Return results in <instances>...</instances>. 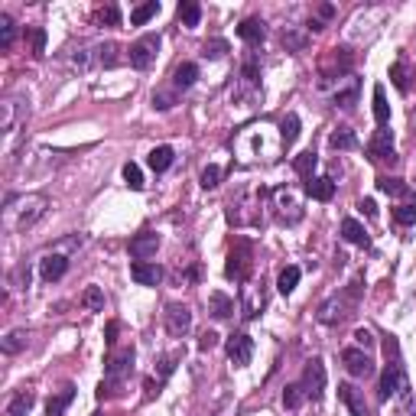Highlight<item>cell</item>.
<instances>
[{
	"label": "cell",
	"instance_id": "obj_1",
	"mask_svg": "<svg viewBox=\"0 0 416 416\" xmlns=\"http://www.w3.org/2000/svg\"><path fill=\"white\" fill-rule=\"evenodd\" d=\"M46 205L49 198L46 195H23V198H13L7 195V205H3V228L7 231H26L30 225L46 215Z\"/></svg>",
	"mask_w": 416,
	"mask_h": 416
},
{
	"label": "cell",
	"instance_id": "obj_2",
	"mask_svg": "<svg viewBox=\"0 0 416 416\" xmlns=\"http://www.w3.org/2000/svg\"><path fill=\"white\" fill-rule=\"evenodd\" d=\"M270 198H273V211H277V218L283 221V225H296L299 218H303V198H299V192L293 186H280L270 192Z\"/></svg>",
	"mask_w": 416,
	"mask_h": 416
},
{
	"label": "cell",
	"instance_id": "obj_3",
	"mask_svg": "<svg viewBox=\"0 0 416 416\" xmlns=\"http://www.w3.org/2000/svg\"><path fill=\"white\" fill-rule=\"evenodd\" d=\"M250 267H254V250H250L248 241H238L228 254V267H225V277L238 280V283H248Z\"/></svg>",
	"mask_w": 416,
	"mask_h": 416
},
{
	"label": "cell",
	"instance_id": "obj_4",
	"mask_svg": "<svg viewBox=\"0 0 416 416\" xmlns=\"http://www.w3.org/2000/svg\"><path fill=\"white\" fill-rule=\"evenodd\" d=\"M319 88L332 91V104H335V108H355V101H358L355 75H345V79H335V81H319Z\"/></svg>",
	"mask_w": 416,
	"mask_h": 416
},
{
	"label": "cell",
	"instance_id": "obj_5",
	"mask_svg": "<svg viewBox=\"0 0 416 416\" xmlns=\"http://www.w3.org/2000/svg\"><path fill=\"white\" fill-rule=\"evenodd\" d=\"M157 52H159V36L157 33H147V36H140L134 46H130V52H127V59H130V65L134 69H150L153 62H157Z\"/></svg>",
	"mask_w": 416,
	"mask_h": 416
},
{
	"label": "cell",
	"instance_id": "obj_6",
	"mask_svg": "<svg viewBox=\"0 0 416 416\" xmlns=\"http://www.w3.org/2000/svg\"><path fill=\"white\" fill-rule=\"evenodd\" d=\"M403 390H410V387H406L403 365H400V361H390V365L384 367V374H381V387H377V397H381V403H387L390 397L403 394Z\"/></svg>",
	"mask_w": 416,
	"mask_h": 416
},
{
	"label": "cell",
	"instance_id": "obj_7",
	"mask_svg": "<svg viewBox=\"0 0 416 416\" xmlns=\"http://www.w3.org/2000/svg\"><path fill=\"white\" fill-rule=\"evenodd\" d=\"M303 390H306V400H319V397L326 394V365L319 361V358H312V361H306V367H303Z\"/></svg>",
	"mask_w": 416,
	"mask_h": 416
},
{
	"label": "cell",
	"instance_id": "obj_8",
	"mask_svg": "<svg viewBox=\"0 0 416 416\" xmlns=\"http://www.w3.org/2000/svg\"><path fill=\"white\" fill-rule=\"evenodd\" d=\"M367 157L374 159V163H390V166L397 163V153H394V134H390L387 127H377L374 140L367 143Z\"/></svg>",
	"mask_w": 416,
	"mask_h": 416
},
{
	"label": "cell",
	"instance_id": "obj_9",
	"mask_svg": "<svg viewBox=\"0 0 416 416\" xmlns=\"http://www.w3.org/2000/svg\"><path fill=\"white\" fill-rule=\"evenodd\" d=\"M130 367H134V348H120V351H111L108 355V361H104V374H108V381L120 384V381L130 374Z\"/></svg>",
	"mask_w": 416,
	"mask_h": 416
},
{
	"label": "cell",
	"instance_id": "obj_10",
	"mask_svg": "<svg viewBox=\"0 0 416 416\" xmlns=\"http://www.w3.org/2000/svg\"><path fill=\"white\" fill-rule=\"evenodd\" d=\"M351 299H355V289H351L348 296H332L328 303H322V306H319V322H322V326H338V322L348 316Z\"/></svg>",
	"mask_w": 416,
	"mask_h": 416
},
{
	"label": "cell",
	"instance_id": "obj_11",
	"mask_svg": "<svg viewBox=\"0 0 416 416\" xmlns=\"http://www.w3.org/2000/svg\"><path fill=\"white\" fill-rule=\"evenodd\" d=\"M342 361H345L351 377H371L374 374V361H371V355H367L365 348H345V351H342Z\"/></svg>",
	"mask_w": 416,
	"mask_h": 416
},
{
	"label": "cell",
	"instance_id": "obj_12",
	"mask_svg": "<svg viewBox=\"0 0 416 416\" xmlns=\"http://www.w3.org/2000/svg\"><path fill=\"white\" fill-rule=\"evenodd\" d=\"M228 358L234 367L250 365V358H254V338L244 335V332H234V335L228 338Z\"/></svg>",
	"mask_w": 416,
	"mask_h": 416
},
{
	"label": "cell",
	"instance_id": "obj_13",
	"mask_svg": "<svg viewBox=\"0 0 416 416\" xmlns=\"http://www.w3.org/2000/svg\"><path fill=\"white\" fill-rule=\"evenodd\" d=\"M192 328V312H189V306H182V303H173V306H166V332L173 338H182Z\"/></svg>",
	"mask_w": 416,
	"mask_h": 416
},
{
	"label": "cell",
	"instance_id": "obj_14",
	"mask_svg": "<svg viewBox=\"0 0 416 416\" xmlns=\"http://www.w3.org/2000/svg\"><path fill=\"white\" fill-rule=\"evenodd\" d=\"M157 250H159V234L157 231H140V234L130 238V257L134 260L157 257Z\"/></svg>",
	"mask_w": 416,
	"mask_h": 416
},
{
	"label": "cell",
	"instance_id": "obj_15",
	"mask_svg": "<svg viewBox=\"0 0 416 416\" xmlns=\"http://www.w3.org/2000/svg\"><path fill=\"white\" fill-rule=\"evenodd\" d=\"M338 400L348 406L351 416H371V406H367L365 394H361L355 384H338Z\"/></svg>",
	"mask_w": 416,
	"mask_h": 416
},
{
	"label": "cell",
	"instance_id": "obj_16",
	"mask_svg": "<svg viewBox=\"0 0 416 416\" xmlns=\"http://www.w3.org/2000/svg\"><path fill=\"white\" fill-rule=\"evenodd\" d=\"M413 79H416L413 62L406 59V56H400V59L390 65V81H394V88L400 91V95H406V91H410V85H413Z\"/></svg>",
	"mask_w": 416,
	"mask_h": 416
},
{
	"label": "cell",
	"instance_id": "obj_17",
	"mask_svg": "<svg viewBox=\"0 0 416 416\" xmlns=\"http://www.w3.org/2000/svg\"><path fill=\"white\" fill-rule=\"evenodd\" d=\"M130 277L137 280L140 287H159L163 267H159V264H150V260H134V264H130Z\"/></svg>",
	"mask_w": 416,
	"mask_h": 416
},
{
	"label": "cell",
	"instance_id": "obj_18",
	"mask_svg": "<svg viewBox=\"0 0 416 416\" xmlns=\"http://www.w3.org/2000/svg\"><path fill=\"white\" fill-rule=\"evenodd\" d=\"M267 306V293H264V283H248L244 287V303H241V309H244V319H257L260 309Z\"/></svg>",
	"mask_w": 416,
	"mask_h": 416
},
{
	"label": "cell",
	"instance_id": "obj_19",
	"mask_svg": "<svg viewBox=\"0 0 416 416\" xmlns=\"http://www.w3.org/2000/svg\"><path fill=\"white\" fill-rule=\"evenodd\" d=\"M65 270H69V257H65V254H49V257H42V264H40V273L46 283L65 277Z\"/></svg>",
	"mask_w": 416,
	"mask_h": 416
},
{
	"label": "cell",
	"instance_id": "obj_20",
	"mask_svg": "<svg viewBox=\"0 0 416 416\" xmlns=\"http://www.w3.org/2000/svg\"><path fill=\"white\" fill-rule=\"evenodd\" d=\"M306 192L316 198V202H332V195H335V182H332L328 176H312L306 182Z\"/></svg>",
	"mask_w": 416,
	"mask_h": 416
},
{
	"label": "cell",
	"instance_id": "obj_21",
	"mask_svg": "<svg viewBox=\"0 0 416 416\" xmlns=\"http://www.w3.org/2000/svg\"><path fill=\"white\" fill-rule=\"evenodd\" d=\"M238 36L248 42V46H260V42H264V36H267V30H264V20H257V17L244 20L238 26Z\"/></svg>",
	"mask_w": 416,
	"mask_h": 416
},
{
	"label": "cell",
	"instance_id": "obj_22",
	"mask_svg": "<svg viewBox=\"0 0 416 416\" xmlns=\"http://www.w3.org/2000/svg\"><path fill=\"white\" fill-rule=\"evenodd\" d=\"M198 79V65L195 62H182L176 72H173V88L182 91V88H192Z\"/></svg>",
	"mask_w": 416,
	"mask_h": 416
},
{
	"label": "cell",
	"instance_id": "obj_23",
	"mask_svg": "<svg viewBox=\"0 0 416 416\" xmlns=\"http://www.w3.org/2000/svg\"><path fill=\"white\" fill-rule=\"evenodd\" d=\"M208 309H211L215 319H231L234 316V299L225 296V293H211L208 296Z\"/></svg>",
	"mask_w": 416,
	"mask_h": 416
},
{
	"label": "cell",
	"instance_id": "obj_24",
	"mask_svg": "<svg viewBox=\"0 0 416 416\" xmlns=\"http://www.w3.org/2000/svg\"><path fill=\"white\" fill-rule=\"evenodd\" d=\"M280 40H283V46H287V52H303L306 49L309 36L299 26H283V33H280Z\"/></svg>",
	"mask_w": 416,
	"mask_h": 416
},
{
	"label": "cell",
	"instance_id": "obj_25",
	"mask_svg": "<svg viewBox=\"0 0 416 416\" xmlns=\"http://www.w3.org/2000/svg\"><path fill=\"white\" fill-rule=\"evenodd\" d=\"M72 400H75V387L69 384V387H62L56 397H49V403H46V413H49V416H62V413H65V406H69Z\"/></svg>",
	"mask_w": 416,
	"mask_h": 416
},
{
	"label": "cell",
	"instance_id": "obj_26",
	"mask_svg": "<svg viewBox=\"0 0 416 416\" xmlns=\"http://www.w3.org/2000/svg\"><path fill=\"white\" fill-rule=\"evenodd\" d=\"M316 166H319V157H316V150H303L296 159H293V169H296L299 176L306 179H312V173H316Z\"/></svg>",
	"mask_w": 416,
	"mask_h": 416
},
{
	"label": "cell",
	"instance_id": "obj_27",
	"mask_svg": "<svg viewBox=\"0 0 416 416\" xmlns=\"http://www.w3.org/2000/svg\"><path fill=\"white\" fill-rule=\"evenodd\" d=\"M342 238L348 241V244H358V248H367V231L358 225L355 218H345L342 221Z\"/></svg>",
	"mask_w": 416,
	"mask_h": 416
},
{
	"label": "cell",
	"instance_id": "obj_28",
	"mask_svg": "<svg viewBox=\"0 0 416 416\" xmlns=\"http://www.w3.org/2000/svg\"><path fill=\"white\" fill-rule=\"evenodd\" d=\"M328 147L332 150H355L358 147V137L351 127H335L332 137H328Z\"/></svg>",
	"mask_w": 416,
	"mask_h": 416
},
{
	"label": "cell",
	"instance_id": "obj_29",
	"mask_svg": "<svg viewBox=\"0 0 416 416\" xmlns=\"http://www.w3.org/2000/svg\"><path fill=\"white\" fill-rule=\"evenodd\" d=\"M377 189L387 192V195H394V198H410L413 195V189L406 186V182H400V179H387V176L377 179Z\"/></svg>",
	"mask_w": 416,
	"mask_h": 416
},
{
	"label": "cell",
	"instance_id": "obj_30",
	"mask_svg": "<svg viewBox=\"0 0 416 416\" xmlns=\"http://www.w3.org/2000/svg\"><path fill=\"white\" fill-rule=\"evenodd\" d=\"M147 163H150V169H153V173H166V169L173 166V150H169V147H157V150H150Z\"/></svg>",
	"mask_w": 416,
	"mask_h": 416
},
{
	"label": "cell",
	"instance_id": "obj_31",
	"mask_svg": "<svg viewBox=\"0 0 416 416\" xmlns=\"http://www.w3.org/2000/svg\"><path fill=\"white\" fill-rule=\"evenodd\" d=\"M299 137V118L296 114H287V118L280 120V140H283V147H293Z\"/></svg>",
	"mask_w": 416,
	"mask_h": 416
},
{
	"label": "cell",
	"instance_id": "obj_32",
	"mask_svg": "<svg viewBox=\"0 0 416 416\" xmlns=\"http://www.w3.org/2000/svg\"><path fill=\"white\" fill-rule=\"evenodd\" d=\"M179 20H182V26H198V20H202V7H198L195 0H182L179 3Z\"/></svg>",
	"mask_w": 416,
	"mask_h": 416
},
{
	"label": "cell",
	"instance_id": "obj_33",
	"mask_svg": "<svg viewBox=\"0 0 416 416\" xmlns=\"http://www.w3.org/2000/svg\"><path fill=\"white\" fill-rule=\"evenodd\" d=\"M299 277H303V273H299V267H293V264H289V267H283V270H280V280H277V289L283 293V296H289V293L296 289Z\"/></svg>",
	"mask_w": 416,
	"mask_h": 416
},
{
	"label": "cell",
	"instance_id": "obj_34",
	"mask_svg": "<svg viewBox=\"0 0 416 416\" xmlns=\"http://www.w3.org/2000/svg\"><path fill=\"white\" fill-rule=\"evenodd\" d=\"M157 13H159V3H157V0H147V3H140V7L130 10V23H134V26H143V23L153 20Z\"/></svg>",
	"mask_w": 416,
	"mask_h": 416
},
{
	"label": "cell",
	"instance_id": "obj_35",
	"mask_svg": "<svg viewBox=\"0 0 416 416\" xmlns=\"http://www.w3.org/2000/svg\"><path fill=\"white\" fill-rule=\"evenodd\" d=\"M26 40H30L33 59H42V56H46V30H42V26H30V30H26Z\"/></svg>",
	"mask_w": 416,
	"mask_h": 416
},
{
	"label": "cell",
	"instance_id": "obj_36",
	"mask_svg": "<svg viewBox=\"0 0 416 416\" xmlns=\"http://www.w3.org/2000/svg\"><path fill=\"white\" fill-rule=\"evenodd\" d=\"M26 328H13L10 335L3 338V355H17V351H23L26 348Z\"/></svg>",
	"mask_w": 416,
	"mask_h": 416
},
{
	"label": "cell",
	"instance_id": "obj_37",
	"mask_svg": "<svg viewBox=\"0 0 416 416\" xmlns=\"http://www.w3.org/2000/svg\"><path fill=\"white\" fill-rule=\"evenodd\" d=\"M0 108H3V114H0V130H3V134H10V130H13V120H17V108H20V101H17V98H7L3 104H0Z\"/></svg>",
	"mask_w": 416,
	"mask_h": 416
},
{
	"label": "cell",
	"instance_id": "obj_38",
	"mask_svg": "<svg viewBox=\"0 0 416 416\" xmlns=\"http://www.w3.org/2000/svg\"><path fill=\"white\" fill-rule=\"evenodd\" d=\"M13 40H17V23L7 13H0V49H10Z\"/></svg>",
	"mask_w": 416,
	"mask_h": 416
},
{
	"label": "cell",
	"instance_id": "obj_39",
	"mask_svg": "<svg viewBox=\"0 0 416 416\" xmlns=\"http://www.w3.org/2000/svg\"><path fill=\"white\" fill-rule=\"evenodd\" d=\"M374 118H377V124H381V127H387V120H390V104H387L384 88H381V85L374 88Z\"/></svg>",
	"mask_w": 416,
	"mask_h": 416
},
{
	"label": "cell",
	"instance_id": "obj_40",
	"mask_svg": "<svg viewBox=\"0 0 416 416\" xmlns=\"http://www.w3.org/2000/svg\"><path fill=\"white\" fill-rule=\"evenodd\" d=\"M303 400H306L303 384H287V390H283V406H287V410H299Z\"/></svg>",
	"mask_w": 416,
	"mask_h": 416
},
{
	"label": "cell",
	"instance_id": "obj_41",
	"mask_svg": "<svg viewBox=\"0 0 416 416\" xmlns=\"http://www.w3.org/2000/svg\"><path fill=\"white\" fill-rule=\"evenodd\" d=\"M81 306L88 309V312H101V309H104V293H101L98 287H88L81 293Z\"/></svg>",
	"mask_w": 416,
	"mask_h": 416
},
{
	"label": "cell",
	"instance_id": "obj_42",
	"mask_svg": "<svg viewBox=\"0 0 416 416\" xmlns=\"http://www.w3.org/2000/svg\"><path fill=\"white\" fill-rule=\"evenodd\" d=\"M95 59H98V65H104V69H114V65H118V46H114V42L98 46V49H95Z\"/></svg>",
	"mask_w": 416,
	"mask_h": 416
},
{
	"label": "cell",
	"instance_id": "obj_43",
	"mask_svg": "<svg viewBox=\"0 0 416 416\" xmlns=\"http://www.w3.org/2000/svg\"><path fill=\"white\" fill-rule=\"evenodd\" d=\"M33 400H36V397H33V390H20V394H17V397L10 400V406H7V410H10V416H17V413H30Z\"/></svg>",
	"mask_w": 416,
	"mask_h": 416
},
{
	"label": "cell",
	"instance_id": "obj_44",
	"mask_svg": "<svg viewBox=\"0 0 416 416\" xmlns=\"http://www.w3.org/2000/svg\"><path fill=\"white\" fill-rule=\"evenodd\" d=\"M124 179H127V186L134 189V192L143 189V173H140L137 163H127V166H124Z\"/></svg>",
	"mask_w": 416,
	"mask_h": 416
},
{
	"label": "cell",
	"instance_id": "obj_45",
	"mask_svg": "<svg viewBox=\"0 0 416 416\" xmlns=\"http://www.w3.org/2000/svg\"><path fill=\"white\" fill-rule=\"evenodd\" d=\"M394 221L397 225H416V205H397L394 208Z\"/></svg>",
	"mask_w": 416,
	"mask_h": 416
},
{
	"label": "cell",
	"instance_id": "obj_46",
	"mask_svg": "<svg viewBox=\"0 0 416 416\" xmlns=\"http://www.w3.org/2000/svg\"><path fill=\"white\" fill-rule=\"evenodd\" d=\"M225 52H228V42L225 40H211L202 46V56H205V59H221Z\"/></svg>",
	"mask_w": 416,
	"mask_h": 416
},
{
	"label": "cell",
	"instance_id": "obj_47",
	"mask_svg": "<svg viewBox=\"0 0 416 416\" xmlns=\"http://www.w3.org/2000/svg\"><path fill=\"white\" fill-rule=\"evenodd\" d=\"M98 23H101V26H118V23H120V10L114 7V3L101 7V10H98Z\"/></svg>",
	"mask_w": 416,
	"mask_h": 416
},
{
	"label": "cell",
	"instance_id": "obj_48",
	"mask_svg": "<svg viewBox=\"0 0 416 416\" xmlns=\"http://www.w3.org/2000/svg\"><path fill=\"white\" fill-rule=\"evenodd\" d=\"M198 182H202V189H215L221 182V169L218 166H205V169H202V179H198Z\"/></svg>",
	"mask_w": 416,
	"mask_h": 416
},
{
	"label": "cell",
	"instance_id": "obj_49",
	"mask_svg": "<svg viewBox=\"0 0 416 416\" xmlns=\"http://www.w3.org/2000/svg\"><path fill=\"white\" fill-rule=\"evenodd\" d=\"M173 104H176V91H157V95H153V108L169 111Z\"/></svg>",
	"mask_w": 416,
	"mask_h": 416
},
{
	"label": "cell",
	"instance_id": "obj_50",
	"mask_svg": "<svg viewBox=\"0 0 416 416\" xmlns=\"http://www.w3.org/2000/svg\"><path fill=\"white\" fill-rule=\"evenodd\" d=\"M91 62H98V59H95V49H81V52H75V56H72V65H75V69H81V72L88 69Z\"/></svg>",
	"mask_w": 416,
	"mask_h": 416
},
{
	"label": "cell",
	"instance_id": "obj_51",
	"mask_svg": "<svg viewBox=\"0 0 416 416\" xmlns=\"http://www.w3.org/2000/svg\"><path fill=\"white\" fill-rule=\"evenodd\" d=\"M176 361H179V355H166L163 361H159V381L173 374V367H176Z\"/></svg>",
	"mask_w": 416,
	"mask_h": 416
},
{
	"label": "cell",
	"instance_id": "obj_52",
	"mask_svg": "<svg viewBox=\"0 0 416 416\" xmlns=\"http://www.w3.org/2000/svg\"><path fill=\"white\" fill-rule=\"evenodd\" d=\"M355 342H358V348H365V351H367V348L374 345V335H371L367 328H358V332H355Z\"/></svg>",
	"mask_w": 416,
	"mask_h": 416
},
{
	"label": "cell",
	"instance_id": "obj_53",
	"mask_svg": "<svg viewBox=\"0 0 416 416\" xmlns=\"http://www.w3.org/2000/svg\"><path fill=\"white\" fill-rule=\"evenodd\" d=\"M215 345H218V335H215V332H202V338H198V348H202V351H211Z\"/></svg>",
	"mask_w": 416,
	"mask_h": 416
},
{
	"label": "cell",
	"instance_id": "obj_54",
	"mask_svg": "<svg viewBox=\"0 0 416 416\" xmlns=\"http://www.w3.org/2000/svg\"><path fill=\"white\" fill-rule=\"evenodd\" d=\"M358 208L365 211L367 218H377V205H374V198H361V202H358Z\"/></svg>",
	"mask_w": 416,
	"mask_h": 416
},
{
	"label": "cell",
	"instance_id": "obj_55",
	"mask_svg": "<svg viewBox=\"0 0 416 416\" xmlns=\"http://www.w3.org/2000/svg\"><path fill=\"white\" fill-rule=\"evenodd\" d=\"M319 13H322V17H326V20H328V17H332V13H335V10H332V7H328V3H322V7H319ZM309 26H312V30H326V26H322V23H319V20H309Z\"/></svg>",
	"mask_w": 416,
	"mask_h": 416
},
{
	"label": "cell",
	"instance_id": "obj_56",
	"mask_svg": "<svg viewBox=\"0 0 416 416\" xmlns=\"http://www.w3.org/2000/svg\"><path fill=\"white\" fill-rule=\"evenodd\" d=\"M208 416H238V406H221V410H215V413H208Z\"/></svg>",
	"mask_w": 416,
	"mask_h": 416
},
{
	"label": "cell",
	"instance_id": "obj_57",
	"mask_svg": "<svg viewBox=\"0 0 416 416\" xmlns=\"http://www.w3.org/2000/svg\"><path fill=\"white\" fill-rule=\"evenodd\" d=\"M114 335H118V322H111L108 326V345H114Z\"/></svg>",
	"mask_w": 416,
	"mask_h": 416
},
{
	"label": "cell",
	"instance_id": "obj_58",
	"mask_svg": "<svg viewBox=\"0 0 416 416\" xmlns=\"http://www.w3.org/2000/svg\"><path fill=\"white\" fill-rule=\"evenodd\" d=\"M91 416H101V413H91Z\"/></svg>",
	"mask_w": 416,
	"mask_h": 416
},
{
	"label": "cell",
	"instance_id": "obj_59",
	"mask_svg": "<svg viewBox=\"0 0 416 416\" xmlns=\"http://www.w3.org/2000/svg\"><path fill=\"white\" fill-rule=\"evenodd\" d=\"M17 416H26V413H17Z\"/></svg>",
	"mask_w": 416,
	"mask_h": 416
}]
</instances>
